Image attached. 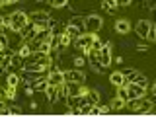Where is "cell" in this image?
<instances>
[{
	"instance_id": "6da1fadb",
	"label": "cell",
	"mask_w": 156,
	"mask_h": 117,
	"mask_svg": "<svg viewBox=\"0 0 156 117\" xmlns=\"http://www.w3.org/2000/svg\"><path fill=\"white\" fill-rule=\"evenodd\" d=\"M125 105L129 107L131 111H136V113H143V115H152V109H154V101L150 100L148 96L131 98V100L125 101Z\"/></svg>"
},
{
	"instance_id": "7a4b0ae2",
	"label": "cell",
	"mask_w": 156,
	"mask_h": 117,
	"mask_svg": "<svg viewBox=\"0 0 156 117\" xmlns=\"http://www.w3.org/2000/svg\"><path fill=\"white\" fill-rule=\"evenodd\" d=\"M8 20H10V29H12L14 33H20V29H22V27L29 22L27 14L22 12V10H16V12L8 14Z\"/></svg>"
},
{
	"instance_id": "3957f363",
	"label": "cell",
	"mask_w": 156,
	"mask_h": 117,
	"mask_svg": "<svg viewBox=\"0 0 156 117\" xmlns=\"http://www.w3.org/2000/svg\"><path fill=\"white\" fill-rule=\"evenodd\" d=\"M104 26V20L101 16H98V14H90V16L84 18V31L86 33H98Z\"/></svg>"
},
{
	"instance_id": "277c9868",
	"label": "cell",
	"mask_w": 156,
	"mask_h": 117,
	"mask_svg": "<svg viewBox=\"0 0 156 117\" xmlns=\"http://www.w3.org/2000/svg\"><path fill=\"white\" fill-rule=\"evenodd\" d=\"M92 39H94V33H80L78 37H74L72 41H74V47H76V51H82V53H86V51H90V47H92Z\"/></svg>"
},
{
	"instance_id": "5b68a950",
	"label": "cell",
	"mask_w": 156,
	"mask_h": 117,
	"mask_svg": "<svg viewBox=\"0 0 156 117\" xmlns=\"http://www.w3.org/2000/svg\"><path fill=\"white\" fill-rule=\"evenodd\" d=\"M62 78H65V82H78V84H84L86 82V74L82 72V68L62 70Z\"/></svg>"
},
{
	"instance_id": "8992f818",
	"label": "cell",
	"mask_w": 156,
	"mask_h": 117,
	"mask_svg": "<svg viewBox=\"0 0 156 117\" xmlns=\"http://www.w3.org/2000/svg\"><path fill=\"white\" fill-rule=\"evenodd\" d=\"M27 18H29V22L33 23L37 29H43V27H47V20H49V14L47 12H43V10H37V12H31V14H27Z\"/></svg>"
},
{
	"instance_id": "52a82bcc",
	"label": "cell",
	"mask_w": 156,
	"mask_h": 117,
	"mask_svg": "<svg viewBox=\"0 0 156 117\" xmlns=\"http://www.w3.org/2000/svg\"><path fill=\"white\" fill-rule=\"evenodd\" d=\"M84 55L88 57V61H90V66H92V70L94 72H98V74H104L105 72V68L101 66V62H100V57H98V51H86Z\"/></svg>"
},
{
	"instance_id": "ba28073f",
	"label": "cell",
	"mask_w": 156,
	"mask_h": 117,
	"mask_svg": "<svg viewBox=\"0 0 156 117\" xmlns=\"http://www.w3.org/2000/svg\"><path fill=\"white\" fill-rule=\"evenodd\" d=\"M98 57H100V62H101V66H109L111 62H113V57H111V45L109 43H104L101 45V49L98 51Z\"/></svg>"
},
{
	"instance_id": "9c48e42d",
	"label": "cell",
	"mask_w": 156,
	"mask_h": 117,
	"mask_svg": "<svg viewBox=\"0 0 156 117\" xmlns=\"http://www.w3.org/2000/svg\"><path fill=\"white\" fill-rule=\"evenodd\" d=\"M125 88H127V98H129V100H131V98H143V96H146V88L135 84V82L125 84Z\"/></svg>"
},
{
	"instance_id": "30bf717a",
	"label": "cell",
	"mask_w": 156,
	"mask_h": 117,
	"mask_svg": "<svg viewBox=\"0 0 156 117\" xmlns=\"http://www.w3.org/2000/svg\"><path fill=\"white\" fill-rule=\"evenodd\" d=\"M115 31L119 33V35H127V33L131 31V23L127 18H119L115 20Z\"/></svg>"
},
{
	"instance_id": "8fae6325",
	"label": "cell",
	"mask_w": 156,
	"mask_h": 117,
	"mask_svg": "<svg viewBox=\"0 0 156 117\" xmlns=\"http://www.w3.org/2000/svg\"><path fill=\"white\" fill-rule=\"evenodd\" d=\"M150 23H152V22H148V20H139V22H136V26H135V33L140 39H144L146 31H148V27H150Z\"/></svg>"
},
{
	"instance_id": "7c38bea8",
	"label": "cell",
	"mask_w": 156,
	"mask_h": 117,
	"mask_svg": "<svg viewBox=\"0 0 156 117\" xmlns=\"http://www.w3.org/2000/svg\"><path fill=\"white\" fill-rule=\"evenodd\" d=\"M45 96H47L49 105H55L57 101H58V88H57V86H47Z\"/></svg>"
},
{
	"instance_id": "4fadbf2b",
	"label": "cell",
	"mask_w": 156,
	"mask_h": 117,
	"mask_svg": "<svg viewBox=\"0 0 156 117\" xmlns=\"http://www.w3.org/2000/svg\"><path fill=\"white\" fill-rule=\"evenodd\" d=\"M22 65H23V58L20 57L18 53H16V55H10V57H8V68H10V70H18V68L22 70Z\"/></svg>"
},
{
	"instance_id": "5bb4252c",
	"label": "cell",
	"mask_w": 156,
	"mask_h": 117,
	"mask_svg": "<svg viewBox=\"0 0 156 117\" xmlns=\"http://www.w3.org/2000/svg\"><path fill=\"white\" fill-rule=\"evenodd\" d=\"M47 78L45 76H41V78H37V80L35 82H33V92H41V94H45V90H47Z\"/></svg>"
},
{
	"instance_id": "9a60e30c",
	"label": "cell",
	"mask_w": 156,
	"mask_h": 117,
	"mask_svg": "<svg viewBox=\"0 0 156 117\" xmlns=\"http://www.w3.org/2000/svg\"><path fill=\"white\" fill-rule=\"evenodd\" d=\"M109 82L113 86H125L127 82L123 80V74H121V70H115V72H111L109 74Z\"/></svg>"
},
{
	"instance_id": "2e32d148",
	"label": "cell",
	"mask_w": 156,
	"mask_h": 117,
	"mask_svg": "<svg viewBox=\"0 0 156 117\" xmlns=\"http://www.w3.org/2000/svg\"><path fill=\"white\" fill-rule=\"evenodd\" d=\"M86 100H88V104H92V105H96V104H100V92L98 90H90L88 88V92H86Z\"/></svg>"
},
{
	"instance_id": "e0dca14e",
	"label": "cell",
	"mask_w": 156,
	"mask_h": 117,
	"mask_svg": "<svg viewBox=\"0 0 156 117\" xmlns=\"http://www.w3.org/2000/svg\"><path fill=\"white\" fill-rule=\"evenodd\" d=\"M16 53H18V55L22 57V58H26V57L31 55L33 51H31V47H29V43H27V41H22V43H20V49H18Z\"/></svg>"
},
{
	"instance_id": "ac0fdd59",
	"label": "cell",
	"mask_w": 156,
	"mask_h": 117,
	"mask_svg": "<svg viewBox=\"0 0 156 117\" xmlns=\"http://www.w3.org/2000/svg\"><path fill=\"white\" fill-rule=\"evenodd\" d=\"M65 33H66V35L68 37H70V39H74V37H78V35H80V29H78L76 26H72V23H66V27H65Z\"/></svg>"
},
{
	"instance_id": "d6986e66",
	"label": "cell",
	"mask_w": 156,
	"mask_h": 117,
	"mask_svg": "<svg viewBox=\"0 0 156 117\" xmlns=\"http://www.w3.org/2000/svg\"><path fill=\"white\" fill-rule=\"evenodd\" d=\"M20 82H22V78H20L16 72H10L8 78H6V84H8V86H12V88H18V86H20Z\"/></svg>"
},
{
	"instance_id": "ffe728a7",
	"label": "cell",
	"mask_w": 156,
	"mask_h": 117,
	"mask_svg": "<svg viewBox=\"0 0 156 117\" xmlns=\"http://www.w3.org/2000/svg\"><path fill=\"white\" fill-rule=\"evenodd\" d=\"M115 8H117L115 0H101V10L104 12H115Z\"/></svg>"
},
{
	"instance_id": "44dd1931",
	"label": "cell",
	"mask_w": 156,
	"mask_h": 117,
	"mask_svg": "<svg viewBox=\"0 0 156 117\" xmlns=\"http://www.w3.org/2000/svg\"><path fill=\"white\" fill-rule=\"evenodd\" d=\"M136 68H125L123 72H121V74H123V80L127 82V84H129V82H133V78H135V74H136Z\"/></svg>"
},
{
	"instance_id": "7402d4cb",
	"label": "cell",
	"mask_w": 156,
	"mask_h": 117,
	"mask_svg": "<svg viewBox=\"0 0 156 117\" xmlns=\"http://www.w3.org/2000/svg\"><path fill=\"white\" fill-rule=\"evenodd\" d=\"M68 23H72V26H76V27L80 29L82 33H84V18H82V16H72V18H70V22H68Z\"/></svg>"
},
{
	"instance_id": "603a6c76",
	"label": "cell",
	"mask_w": 156,
	"mask_h": 117,
	"mask_svg": "<svg viewBox=\"0 0 156 117\" xmlns=\"http://www.w3.org/2000/svg\"><path fill=\"white\" fill-rule=\"evenodd\" d=\"M65 27H66V23L57 22L55 26L51 27V35H62V33H65Z\"/></svg>"
},
{
	"instance_id": "cb8c5ba5",
	"label": "cell",
	"mask_w": 156,
	"mask_h": 117,
	"mask_svg": "<svg viewBox=\"0 0 156 117\" xmlns=\"http://www.w3.org/2000/svg\"><path fill=\"white\" fill-rule=\"evenodd\" d=\"M133 82H135V84H139V86H143V88H146V84H148V78H146L143 72H136L135 78H133Z\"/></svg>"
},
{
	"instance_id": "d4e9b609",
	"label": "cell",
	"mask_w": 156,
	"mask_h": 117,
	"mask_svg": "<svg viewBox=\"0 0 156 117\" xmlns=\"http://www.w3.org/2000/svg\"><path fill=\"white\" fill-rule=\"evenodd\" d=\"M109 107H111V109H113V111H119V109H123V107H125V100H121V98H113V101H111V104H109Z\"/></svg>"
},
{
	"instance_id": "484cf974",
	"label": "cell",
	"mask_w": 156,
	"mask_h": 117,
	"mask_svg": "<svg viewBox=\"0 0 156 117\" xmlns=\"http://www.w3.org/2000/svg\"><path fill=\"white\" fill-rule=\"evenodd\" d=\"M144 39H146V41H148V43H152L154 39H156V27L152 26V23H150V27H148V31H146Z\"/></svg>"
},
{
	"instance_id": "4316f807",
	"label": "cell",
	"mask_w": 156,
	"mask_h": 117,
	"mask_svg": "<svg viewBox=\"0 0 156 117\" xmlns=\"http://www.w3.org/2000/svg\"><path fill=\"white\" fill-rule=\"evenodd\" d=\"M72 65H74L76 68H82V66H84V65H86V58H84V57H82V55H76L74 58H72Z\"/></svg>"
},
{
	"instance_id": "83f0119b",
	"label": "cell",
	"mask_w": 156,
	"mask_h": 117,
	"mask_svg": "<svg viewBox=\"0 0 156 117\" xmlns=\"http://www.w3.org/2000/svg\"><path fill=\"white\" fill-rule=\"evenodd\" d=\"M101 45H104V43H101V41H100V37H98L96 33H94V39H92V47H90V49H92V51H100Z\"/></svg>"
},
{
	"instance_id": "f1b7e54d",
	"label": "cell",
	"mask_w": 156,
	"mask_h": 117,
	"mask_svg": "<svg viewBox=\"0 0 156 117\" xmlns=\"http://www.w3.org/2000/svg\"><path fill=\"white\" fill-rule=\"evenodd\" d=\"M117 98H121V100H129V98H127V88L125 86H117Z\"/></svg>"
},
{
	"instance_id": "f546056e",
	"label": "cell",
	"mask_w": 156,
	"mask_h": 117,
	"mask_svg": "<svg viewBox=\"0 0 156 117\" xmlns=\"http://www.w3.org/2000/svg\"><path fill=\"white\" fill-rule=\"evenodd\" d=\"M8 115H22V107L20 105H8Z\"/></svg>"
},
{
	"instance_id": "4dcf8cb0",
	"label": "cell",
	"mask_w": 156,
	"mask_h": 117,
	"mask_svg": "<svg viewBox=\"0 0 156 117\" xmlns=\"http://www.w3.org/2000/svg\"><path fill=\"white\" fill-rule=\"evenodd\" d=\"M68 0H49V4H51L53 8H65Z\"/></svg>"
},
{
	"instance_id": "1f68e13d",
	"label": "cell",
	"mask_w": 156,
	"mask_h": 117,
	"mask_svg": "<svg viewBox=\"0 0 156 117\" xmlns=\"http://www.w3.org/2000/svg\"><path fill=\"white\" fill-rule=\"evenodd\" d=\"M90 109H92V104H84L78 107V111H80V115H90Z\"/></svg>"
},
{
	"instance_id": "d6a6232c",
	"label": "cell",
	"mask_w": 156,
	"mask_h": 117,
	"mask_svg": "<svg viewBox=\"0 0 156 117\" xmlns=\"http://www.w3.org/2000/svg\"><path fill=\"white\" fill-rule=\"evenodd\" d=\"M16 90H18V88L6 86V98H10V100H14V98H16Z\"/></svg>"
},
{
	"instance_id": "836d02e7",
	"label": "cell",
	"mask_w": 156,
	"mask_h": 117,
	"mask_svg": "<svg viewBox=\"0 0 156 117\" xmlns=\"http://www.w3.org/2000/svg\"><path fill=\"white\" fill-rule=\"evenodd\" d=\"M0 115H8V105L4 100H0Z\"/></svg>"
},
{
	"instance_id": "e575fe53",
	"label": "cell",
	"mask_w": 156,
	"mask_h": 117,
	"mask_svg": "<svg viewBox=\"0 0 156 117\" xmlns=\"http://www.w3.org/2000/svg\"><path fill=\"white\" fill-rule=\"evenodd\" d=\"M100 109H101V115H109L111 107H109V105H101V104H100Z\"/></svg>"
},
{
	"instance_id": "d590c367",
	"label": "cell",
	"mask_w": 156,
	"mask_h": 117,
	"mask_svg": "<svg viewBox=\"0 0 156 117\" xmlns=\"http://www.w3.org/2000/svg\"><path fill=\"white\" fill-rule=\"evenodd\" d=\"M117 6H129V4H133V0H115Z\"/></svg>"
},
{
	"instance_id": "8d00e7d4",
	"label": "cell",
	"mask_w": 156,
	"mask_h": 117,
	"mask_svg": "<svg viewBox=\"0 0 156 117\" xmlns=\"http://www.w3.org/2000/svg\"><path fill=\"white\" fill-rule=\"evenodd\" d=\"M154 4H156V0H146V8L148 10H154Z\"/></svg>"
},
{
	"instance_id": "74e56055",
	"label": "cell",
	"mask_w": 156,
	"mask_h": 117,
	"mask_svg": "<svg viewBox=\"0 0 156 117\" xmlns=\"http://www.w3.org/2000/svg\"><path fill=\"white\" fill-rule=\"evenodd\" d=\"M0 27H4V16H0Z\"/></svg>"
},
{
	"instance_id": "f35d334b",
	"label": "cell",
	"mask_w": 156,
	"mask_h": 117,
	"mask_svg": "<svg viewBox=\"0 0 156 117\" xmlns=\"http://www.w3.org/2000/svg\"><path fill=\"white\" fill-rule=\"evenodd\" d=\"M8 4V0H0V6H6Z\"/></svg>"
},
{
	"instance_id": "ab89813d",
	"label": "cell",
	"mask_w": 156,
	"mask_h": 117,
	"mask_svg": "<svg viewBox=\"0 0 156 117\" xmlns=\"http://www.w3.org/2000/svg\"><path fill=\"white\" fill-rule=\"evenodd\" d=\"M20 0H8V4H18Z\"/></svg>"
},
{
	"instance_id": "60d3db41",
	"label": "cell",
	"mask_w": 156,
	"mask_h": 117,
	"mask_svg": "<svg viewBox=\"0 0 156 117\" xmlns=\"http://www.w3.org/2000/svg\"><path fill=\"white\" fill-rule=\"evenodd\" d=\"M37 2H47V0H37Z\"/></svg>"
}]
</instances>
